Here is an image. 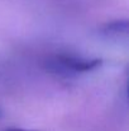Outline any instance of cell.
<instances>
[{
    "label": "cell",
    "instance_id": "cell-1",
    "mask_svg": "<svg viewBox=\"0 0 129 131\" xmlns=\"http://www.w3.org/2000/svg\"><path fill=\"white\" fill-rule=\"evenodd\" d=\"M53 69H58L65 73H86V71H92L96 68L101 65L100 59H86L82 56H76V55H67V53H61L56 55L51 62Z\"/></svg>",
    "mask_w": 129,
    "mask_h": 131
},
{
    "label": "cell",
    "instance_id": "cell-2",
    "mask_svg": "<svg viewBox=\"0 0 129 131\" xmlns=\"http://www.w3.org/2000/svg\"><path fill=\"white\" fill-rule=\"evenodd\" d=\"M103 33L109 37H123L128 35V22L127 20H115L108 23L103 28Z\"/></svg>",
    "mask_w": 129,
    "mask_h": 131
},
{
    "label": "cell",
    "instance_id": "cell-3",
    "mask_svg": "<svg viewBox=\"0 0 129 131\" xmlns=\"http://www.w3.org/2000/svg\"><path fill=\"white\" fill-rule=\"evenodd\" d=\"M4 131H32V130H24V129H17V127H11V129H6Z\"/></svg>",
    "mask_w": 129,
    "mask_h": 131
}]
</instances>
